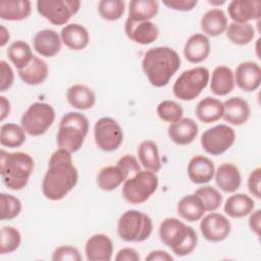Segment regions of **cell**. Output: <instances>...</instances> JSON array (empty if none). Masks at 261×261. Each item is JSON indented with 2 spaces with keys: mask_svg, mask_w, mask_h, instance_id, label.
<instances>
[{
  "mask_svg": "<svg viewBox=\"0 0 261 261\" xmlns=\"http://www.w3.org/2000/svg\"><path fill=\"white\" fill-rule=\"evenodd\" d=\"M79 172L71 153L58 148L52 153L42 181V192L51 201L62 200L77 184Z\"/></svg>",
  "mask_w": 261,
  "mask_h": 261,
  "instance_id": "cell-1",
  "label": "cell"
},
{
  "mask_svg": "<svg viewBox=\"0 0 261 261\" xmlns=\"http://www.w3.org/2000/svg\"><path fill=\"white\" fill-rule=\"evenodd\" d=\"M180 57L175 50L166 46L149 49L142 60V68L150 84L156 88L168 85L180 67Z\"/></svg>",
  "mask_w": 261,
  "mask_h": 261,
  "instance_id": "cell-2",
  "label": "cell"
},
{
  "mask_svg": "<svg viewBox=\"0 0 261 261\" xmlns=\"http://www.w3.org/2000/svg\"><path fill=\"white\" fill-rule=\"evenodd\" d=\"M35 161L24 152H0V173L3 184L12 191L22 190L33 173Z\"/></svg>",
  "mask_w": 261,
  "mask_h": 261,
  "instance_id": "cell-3",
  "label": "cell"
},
{
  "mask_svg": "<svg viewBox=\"0 0 261 261\" xmlns=\"http://www.w3.org/2000/svg\"><path fill=\"white\" fill-rule=\"evenodd\" d=\"M159 238L176 256L191 254L198 244V236L195 229L174 217L165 218L160 223Z\"/></svg>",
  "mask_w": 261,
  "mask_h": 261,
  "instance_id": "cell-4",
  "label": "cell"
},
{
  "mask_svg": "<svg viewBox=\"0 0 261 261\" xmlns=\"http://www.w3.org/2000/svg\"><path fill=\"white\" fill-rule=\"evenodd\" d=\"M90 123L88 118L80 112L64 114L59 122L56 136L57 146L70 153L79 151L89 133Z\"/></svg>",
  "mask_w": 261,
  "mask_h": 261,
  "instance_id": "cell-5",
  "label": "cell"
},
{
  "mask_svg": "<svg viewBox=\"0 0 261 261\" xmlns=\"http://www.w3.org/2000/svg\"><path fill=\"white\" fill-rule=\"evenodd\" d=\"M153 231V222L146 213L130 209L122 213L117 221V234L127 243L146 241Z\"/></svg>",
  "mask_w": 261,
  "mask_h": 261,
  "instance_id": "cell-6",
  "label": "cell"
},
{
  "mask_svg": "<svg viewBox=\"0 0 261 261\" xmlns=\"http://www.w3.org/2000/svg\"><path fill=\"white\" fill-rule=\"evenodd\" d=\"M158 184V176L155 172L140 170L123 182L121 195L130 204H142L156 192Z\"/></svg>",
  "mask_w": 261,
  "mask_h": 261,
  "instance_id": "cell-7",
  "label": "cell"
},
{
  "mask_svg": "<svg viewBox=\"0 0 261 261\" xmlns=\"http://www.w3.org/2000/svg\"><path fill=\"white\" fill-rule=\"evenodd\" d=\"M209 70L203 66L193 67L180 73L173 84V94L182 101L196 99L209 83Z\"/></svg>",
  "mask_w": 261,
  "mask_h": 261,
  "instance_id": "cell-8",
  "label": "cell"
},
{
  "mask_svg": "<svg viewBox=\"0 0 261 261\" xmlns=\"http://www.w3.org/2000/svg\"><path fill=\"white\" fill-rule=\"evenodd\" d=\"M55 120L54 108L45 102H35L29 106L20 118V124L32 137L44 135Z\"/></svg>",
  "mask_w": 261,
  "mask_h": 261,
  "instance_id": "cell-9",
  "label": "cell"
},
{
  "mask_svg": "<svg viewBox=\"0 0 261 261\" xmlns=\"http://www.w3.org/2000/svg\"><path fill=\"white\" fill-rule=\"evenodd\" d=\"M79 0H39L37 10L44 18L54 25L66 24L79 11Z\"/></svg>",
  "mask_w": 261,
  "mask_h": 261,
  "instance_id": "cell-10",
  "label": "cell"
},
{
  "mask_svg": "<svg viewBox=\"0 0 261 261\" xmlns=\"http://www.w3.org/2000/svg\"><path fill=\"white\" fill-rule=\"evenodd\" d=\"M94 139L99 149L105 152H113L122 144L123 132L115 119L102 117L94 125Z\"/></svg>",
  "mask_w": 261,
  "mask_h": 261,
  "instance_id": "cell-11",
  "label": "cell"
},
{
  "mask_svg": "<svg viewBox=\"0 0 261 261\" xmlns=\"http://www.w3.org/2000/svg\"><path fill=\"white\" fill-rule=\"evenodd\" d=\"M236 133L232 127L226 124H217L205 130L201 136L203 150L214 156L226 152L234 143Z\"/></svg>",
  "mask_w": 261,
  "mask_h": 261,
  "instance_id": "cell-12",
  "label": "cell"
},
{
  "mask_svg": "<svg viewBox=\"0 0 261 261\" xmlns=\"http://www.w3.org/2000/svg\"><path fill=\"white\" fill-rule=\"evenodd\" d=\"M201 219L200 230L204 239L208 242H222L230 233V222L222 214L211 212Z\"/></svg>",
  "mask_w": 261,
  "mask_h": 261,
  "instance_id": "cell-13",
  "label": "cell"
},
{
  "mask_svg": "<svg viewBox=\"0 0 261 261\" xmlns=\"http://www.w3.org/2000/svg\"><path fill=\"white\" fill-rule=\"evenodd\" d=\"M124 32L126 37L140 45H149L157 40L159 30L151 20L136 21L126 18L124 23Z\"/></svg>",
  "mask_w": 261,
  "mask_h": 261,
  "instance_id": "cell-14",
  "label": "cell"
},
{
  "mask_svg": "<svg viewBox=\"0 0 261 261\" xmlns=\"http://www.w3.org/2000/svg\"><path fill=\"white\" fill-rule=\"evenodd\" d=\"M234 84L244 92H254L261 83V67L255 61L241 62L233 73Z\"/></svg>",
  "mask_w": 261,
  "mask_h": 261,
  "instance_id": "cell-15",
  "label": "cell"
},
{
  "mask_svg": "<svg viewBox=\"0 0 261 261\" xmlns=\"http://www.w3.org/2000/svg\"><path fill=\"white\" fill-rule=\"evenodd\" d=\"M85 254L89 261H110L113 254V243L107 234H93L86 243Z\"/></svg>",
  "mask_w": 261,
  "mask_h": 261,
  "instance_id": "cell-16",
  "label": "cell"
},
{
  "mask_svg": "<svg viewBox=\"0 0 261 261\" xmlns=\"http://www.w3.org/2000/svg\"><path fill=\"white\" fill-rule=\"evenodd\" d=\"M227 12L233 22L245 23L259 19L261 16V2L259 0H232L228 4Z\"/></svg>",
  "mask_w": 261,
  "mask_h": 261,
  "instance_id": "cell-17",
  "label": "cell"
},
{
  "mask_svg": "<svg viewBox=\"0 0 261 261\" xmlns=\"http://www.w3.org/2000/svg\"><path fill=\"white\" fill-rule=\"evenodd\" d=\"M187 171L192 182L203 185L214 177L215 166L210 158L204 155H196L189 161Z\"/></svg>",
  "mask_w": 261,
  "mask_h": 261,
  "instance_id": "cell-18",
  "label": "cell"
},
{
  "mask_svg": "<svg viewBox=\"0 0 261 261\" xmlns=\"http://www.w3.org/2000/svg\"><path fill=\"white\" fill-rule=\"evenodd\" d=\"M33 45L38 54L44 57H53L59 53L62 41L56 31L45 29L36 33Z\"/></svg>",
  "mask_w": 261,
  "mask_h": 261,
  "instance_id": "cell-19",
  "label": "cell"
},
{
  "mask_svg": "<svg viewBox=\"0 0 261 261\" xmlns=\"http://www.w3.org/2000/svg\"><path fill=\"white\" fill-rule=\"evenodd\" d=\"M199 126L197 122L189 117L170 123L168 126V137L176 145L185 146L191 144L197 137Z\"/></svg>",
  "mask_w": 261,
  "mask_h": 261,
  "instance_id": "cell-20",
  "label": "cell"
},
{
  "mask_svg": "<svg viewBox=\"0 0 261 261\" xmlns=\"http://www.w3.org/2000/svg\"><path fill=\"white\" fill-rule=\"evenodd\" d=\"M210 41L204 34H194L186 42L184 55L186 59L194 64L201 63L210 54Z\"/></svg>",
  "mask_w": 261,
  "mask_h": 261,
  "instance_id": "cell-21",
  "label": "cell"
},
{
  "mask_svg": "<svg viewBox=\"0 0 261 261\" xmlns=\"http://www.w3.org/2000/svg\"><path fill=\"white\" fill-rule=\"evenodd\" d=\"M223 119L231 125H242L250 117L249 103L241 97H231L223 102Z\"/></svg>",
  "mask_w": 261,
  "mask_h": 261,
  "instance_id": "cell-22",
  "label": "cell"
},
{
  "mask_svg": "<svg viewBox=\"0 0 261 261\" xmlns=\"http://www.w3.org/2000/svg\"><path fill=\"white\" fill-rule=\"evenodd\" d=\"M217 187L224 193L236 192L242 184V175L240 169L232 163H222L218 166L214 173Z\"/></svg>",
  "mask_w": 261,
  "mask_h": 261,
  "instance_id": "cell-23",
  "label": "cell"
},
{
  "mask_svg": "<svg viewBox=\"0 0 261 261\" xmlns=\"http://www.w3.org/2000/svg\"><path fill=\"white\" fill-rule=\"evenodd\" d=\"M62 43L70 50L80 51L85 49L90 42L88 30L79 23H69L62 28L60 33Z\"/></svg>",
  "mask_w": 261,
  "mask_h": 261,
  "instance_id": "cell-24",
  "label": "cell"
},
{
  "mask_svg": "<svg viewBox=\"0 0 261 261\" xmlns=\"http://www.w3.org/2000/svg\"><path fill=\"white\" fill-rule=\"evenodd\" d=\"M66 99L69 105L77 110L91 109L96 103V95L86 85L75 84L66 91Z\"/></svg>",
  "mask_w": 261,
  "mask_h": 261,
  "instance_id": "cell-25",
  "label": "cell"
},
{
  "mask_svg": "<svg viewBox=\"0 0 261 261\" xmlns=\"http://www.w3.org/2000/svg\"><path fill=\"white\" fill-rule=\"evenodd\" d=\"M200 25L205 36L217 37L226 31L227 17L222 9L213 8L203 14Z\"/></svg>",
  "mask_w": 261,
  "mask_h": 261,
  "instance_id": "cell-26",
  "label": "cell"
},
{
  "mask_svg": "<svg viewBox=\"0 0 261 261\" xmlns=\"http://www.w3.org/2000/svg\"><path fill=\"white\" fill-rule=\"evenodd\" d=\"M234 75L232 70L225 65L214 68L210 82V90L216 96H226L234 88Z\"/></svg>",
  "mask_w": 261,
  "mask_h": 261,
  "instance_id": "cell-27",
  "label": "cell"
},
{
  "mask_svg": "<svg viewBox=\"0 0 261 261\" xmlns=\"http://www.w3.org/2000/svg\"><path fill=\"white\" fill-rule=\"evenodd\" d=\"M127 178L128 175L120 165H109L101 168L98 172L97 185L101 190L109 192L117 189Z\"/></svg>",
  "mask_w": 261,
  "mask_h": 261,
  "instance_id": "cell-28",
  "label": "cell"
},
{
  "mask_svg": "<svg viewBox=\"0 0 261 261\" xmlns=\"http://www.w3.org/2000/svg\"><path fill=\"white\" fill-rule=\"evenodd\" d=\"M176 209L178 215L185 220H188L189 222H195L200 220L206 212L202 200L195 194L182 197L178 201Z\"/></svg>",
  "mask_w": 261,
  "mask_h": 261,
  "instance_id": "cell-29",
  "label": "cell"
},
{
  "mask_svg": "<svg viewBox=\"0 0 261 261\" xmlns=\"http://www.w3.org/2000/svg\"><path fill=\"white\" fill-rule=\"evenodd\" d=\"M223 110V102L216 98L206 97L199 101L195 112L197 118L203 123H212L222 118Z\"/></svg>",
  "mask_w": 261,
  "mask_h": 261,
  "instance_id": "cell-30",
  "label": "cell"
},
{
  "mask_svg": "<svg viewBox=\"0 0 261 261\" xmlns=\"http://www.w3.org/2000/svg\"><path fill=\"white\" fill-rule=\"evenodd\" d=\"M255 207L254 200L243 193L229 196L224 204V212L231 218H243L249 215Z\"/></svg>",
  "mask_w": 261,
  "mask_h": 261,
  "instance_id": "cell-31",
  "label": "cell"
},
{
  "mask_svg": "<svg viewBox=\"0 0 261 261\" xmlns=\"http://www.w3.org/2000/svg\"><path fill=\"white\" fill-rule=\"evenodd\" d=\"M32 3L29 0H3L0 2V17L4 20L18 21L30 16Z\"/></svg>",
  "mask_w": 261,
  "mask_h": 261,
  "instance_id": "cell-32",
  "label": "cell"
},
{
  "mask_svg": "<svg viewBox=\"0 0 261 261\" xmlns=\"http://www.w3.org/2000/svg\"><path fill=\"white\" fill-rule=\"evenodd\" d=\"M49 74V68L47 63L34 55L32 61L28 66L18 70V75L21 81L31 86H37L46 81Z\"/></svg>",
  "mask_w": 261,
  "mask_h": 261,
  "instance_id": "cell-33",
  "label": "cell"
},
{
  "mask_svg": "<svg viewBox=\"0 0 261 261\" xmlns=\"http://www.w3.org/2000/svg\"><path fill=\"white\" fill-rule=\"evenodd\" d=\"M138 156L140 163L146 170L158 172L161 169V160L158 146L151 140L143 141L138 147Z\"/></svg>",
  "mask_w": 261,
  "mask_h": 261,
  "instance_id": "cell-34",
  "label": "cell"
},
{
  "mask_svg": "<svg viewBox=\"0 0 261 261\" xmlns=\"http://www.w3.org/2000/svg\"><path fill=\"white\" fill-rule=\"evenodd\" d=\"M159 2L155 0H133L128 4L127 18L136 21L150 20L157 15Z\"/></svg>",
  "mask_w": 261,
  "mask_h": 261,
  "instance_id": "cell-35",
  "label": "cell"
},
{
  "mask_svg": "<svg viewBox=\"0 0 261 261\" xmlns=\"http://www.w3.org/2000/svg\"><path fill=\"white\" fill-rule=\"evenodd\" d=\"M7 56L18 70L28 66L34 57L30 45L20 40L10 44L7 49Z\"/></svg>",
  "mask_w": 261,
  "mask_h": 261,
  "instance_id": "cell-36",
  "label": "cell"
},
{
  "mask_svg": "<svg viewBox=\"0 0 261 261\" xmlns=\"http://www.w3.org/2000/svg\"><path fill=\"white\" fill-rule=\"evenodd\" d=\"M25 130L16 123H4L0 129V144L10 149L18 148L25 142Z\"/></svg>",
  "mask_w": 261,
  "mask_h": 261,
  "instance_id": "cell-37",
  "label": "cell"
},
{
  "mask_svg": "<svg viewBox=\"0 0 261 261\" xmlns=\"http://www.w3.org/2000/svg\"><path fill=\"white\" fill-rule=\"evenodd\" d=\"M226 37L236 45H247L253 41L255 37V29L249 22L240 23L232 21L227 24Z\"/></svg>",
  "mask_w": 261,
  "mask_h": 261,
  "instance_id": "cell-38",
  "label": "cell"
},
{
  "mask_svg": "<svg viewBox=\"0 0 261 261\" xmlns=\"http://www.w3.org/2000/svg\"><path fill=\"white\" fill-rule=\"evenodd\" d=\"M20 232L13 226H2L0 231V254H10L20 245Z\"/></svg>",
  "mask_w": 261,
  "mask_h": 261,
  "instance_id": "cell-39",
  "label": "cell"
},
{
  "mask_svg": "<svg viewBox=\"0 0 261 261\" xmlns=\"http://www.w3.org/2000/svg\"><path fill=\"white\" fill-rule=\"evenodd\" d=\"M125 3L121 0H101L98 3L100 16L109 21L118 20L124 13Z\"/></svg>",
  "mask_w": 261,
  "mask_h": 261,
  "instance_id": "cell-40",
  "label": "cell"
},
{
  "mask_svg": "<svg viewBox=\"0 0 261 261\" xmlns=\"http://www.w3.org/2000/svg\"><path fill=\"white\" fill-rule=\"evenodd\" d=\"M157 115L159 118L166 122H176L182 118L184 109L182 107L175 101L172 100H164L160 102L157 106Z\"/></svg>",
  "mask_w": 261,
  "mask_h": 261,
  "instance_id": "cell-41",
  "label": "cell"
},
{
  "mask_svg": "<svg viewBox=\"0 0 261 261\" xmlns=\"http://www.w3.org/2000/svg\"><path fill=\"white\" fill-rule=\"evenodd\" d=\"M203 202L206 211L213 212L217 210L222 203V195L212 186H203L194 193Z\"/></svg>",
  "mask_w": 261,
  "mask_h": 261,
  "instance_id": "cell-42",
  "label": "cell"
},
{
  "mask_svg": "<svg viewBox=\"0 0 261 261\" xmlns=\"http://www.w3.org/2000/svg\"><path fill=\"white\" fill-rule=\"evenodd\" d=\"M0 219L12 220L17 217L21 211V202L13 195L1 193L0 194Z\"/></svg>",
  "mask_w": 261,
  "mask_h": 261,
  "instance_id": "cell-43",
  "label": "cell"
},
{
  "mask_svg": "<svg viewBox=\"0 0 261 261\" xmlns=\"http://www.w3.org/2000/svg\"><path fill=\"white\" fill-rule=\"evenodd\" d=\"M53 261H82L83 257L80 251L68 245L57 247L52 255Z\"/></svg>",
  "mask_w": 261,
  "mask_h": 261,
  "instance_id": "cell-44",
  "label": "cell"
},
{
  "mask_svg": "<svg viewBox=\"0 0 261 261\" xmlns=\"http://www.w3.org/2000/svg\"><path fill=\"white\" fill-rule=\"evenodd\" d=\"M0 70H1V83H0V92H5L11 88L14 82V73L11 66L4 60L0 61Z\"/></svg>",
  "mask_w": 261,
  "mask_h": 261,
  "instance_id": "cell-45",
  "label": "cell"
},
{
  "mask_svg": "<svg viewBox=\"0 0 261 261\" xmlns=\"http://www.w3.org/2000/svg\"><path fill=\"white\" fill-rule=\"evenodd\" d=\"M261 168L256 167L253 169L248 177V190L252 196L257 199L261 198Z\"/></svg>",
  "mask_w": 261,
  "mask_h": 261,
  "instance_id": "cell-46",
  "label": "cell"
},
{
  "mask_svg": "<svg viewBox=\"0 0 261 261\" xmlns=\"http://www.w3.org/2000/svg\"><path fill=\"white\" fill-rule=\"evenodd\" d=\"M117 164L123 168V170L126 172L128 177L133 176L134 174H136L141 170V166L139 164L138 159L130 154H126L121 158H119V160L117 161Z\"/></svg>",
  "mask_w": 261,
  "mask_h": 261,
  "instance_id": "cell-47",
  "label": "cell"
},
{
  "mask_svg": "<svg viewBox=\"0 0 261 261\" xmlns=\"http://www.w3.org/2000/svg\"><path fill=\"white\" fill-rule=\"evenodd\" d=\"M197 0H164L163 5L176 11H190L197 6Z\"/></svg>",
  "mask_w": 261,
  "mask_h": 261,
  "instance_id": "cell-48",
  "label": "cell"
},
{
  "mask_svg": "<svg viewBox=\"0 0 261 261\" xmlns=\"http://www.w3.org/2000/svg\"><path fill=\"white\" fill-rule=\"evenodd\" d=\"M140 259L139 253L133 248H122L115 256L116 261H140Z\"/></svg>",
  "mask_w": 261,
  "mask_h": 261,
  "instance_id": "cell-49",
  "label": "cell"
},
{
  "mask_svg": "<svg viewBox=\"0 0 261 261\" xmlns=\"http://www.w3.org/2000/svg\"><path fill=\"white\" fill-rule=\"evenodd\" d=\"M250 218H249V226L251 230L256 234H260V225H261V210L257 209L254 212L252 211L250 213Z\"/></svg>",
  "mask_w": 261,
  "mask_h": 261,
  "instance_id": "cell-50",
  "label": "cell"
},
{
  "mask_svg": "<svg viewBox=\"0 0 261 261\" xmlns=\"http://www.w3.org/2000/svg\"><path fill=\"white\" fill-rule=\"evenodd\" d=\"M173 257L163 250H155L149 253L146 261H172Z\"/></svg>",
  "mask_w": 261,
  "mask_h": 261,
  "instance_id": "cell-51",
  "label": "cell"
},
{
  "mask_svg": "<svg viewBox=\"0 0 261 261\" xmlns=\"http://www.w3.org/2000/svg\"><path fill=\"white\" fill-rule=\"evenodd\" d=\"M10 113V102L6 97H0V120L3 121Z\"/></svg>",
  "mask_w": 261,
  "mask_h": 261,
  "instance_id": "cell-52",
  "label": "cell"
},
{
  "mask_svg": "<svg viewBox=\"0 0 261 261\" xmlns=\"http://www.w3.org/2000/svg\"><path fill=\"white\" fill-rule=\"evenodd\" d=\"M9 38L10 36H9L8 30L4 25H1L0 27V47H4L7 44Z\"/></svg>",
  "mask_w": 261,
  "mask_h": 261,
  "instance_id": "cell-53",
  "label": "cell"
},
{
  "mask_svg": "<svg viewBox=\"0 0 261 261\" xmlns=\"http://www.w3.org/2000/svg\"><path fill=\"white\" fill-rule=\"evenodd\" d=\"M209 3L212 5H221V4L225 3V1H209Z\"/></svg>",
  "mask_w": 261,
  "mask_h": 261,
  "instance_id": "cell-54",
  "label": "cell"
}]
</instances>
